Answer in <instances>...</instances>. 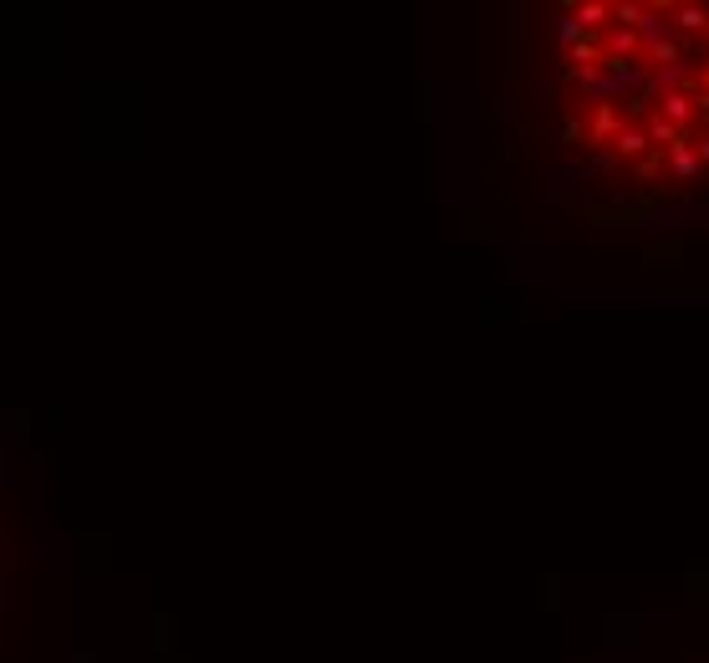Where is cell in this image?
<instances>
[{
  "label": "cell",
  "instance_id": "1",
  "mask_svg": "<svg viewBox=\"0 0 709 663\" xmlns=\"http://www.w3.org/2000/svg\"><path fill=\"white\" fill-rule=\"evenodd\" d=\"M592 87H623V103H592V144L638 184L709 194V5H597L577 11Z\"/></svg>",
  "mask_w": 709,
  "mask_h": 663
}]
</instances>
